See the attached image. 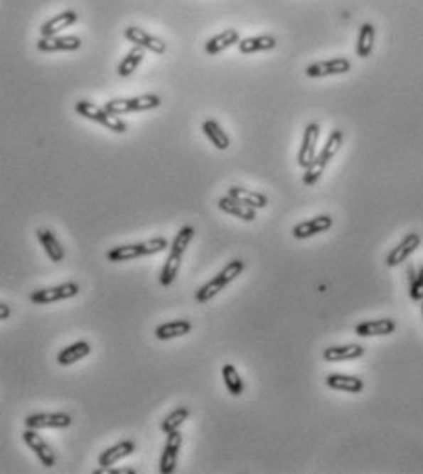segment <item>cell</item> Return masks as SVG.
I'll list each match as a JSON object with an SVG mask.
<instances>
[{
    "label": "cell",
    "instance_id": "obj_1",
    "mask_svg": "<svg viewBox=\"0 0 423 474\" xmlns=\"http://www.w3.org/2000/svg\"><path fill=\"white\" fill-rule=\"evenodd\" d=\"M341 144H343V131L332 130L327 139V143L323 146V150L319 151L318 156L314 157V161L305 168V176H303V183H305V185L312 186L321 179L323 172L327 168V164L331 163V161L334 159L336 153L340 151Z\"/></svg>",
    "mask_w": 423,
    "mask_h": 474
},
{
    "label": "cell",
    "instance_id": "obj_2",
    "mask_svg": "<svg viewBox=\"0 0 423 474\" xmlns=\"http://www.w3.org/2000/svg\"><path fill=\"white\" fill-rule=\"evenodd\" d=\"M170 247L168 244L166 237H154V239H148L144 243H135V244H122V247H115L112 250H108L106 257L112 263H122V261H130L137 259V257L144 256H154V254H159L163 250Z\"/></svg>",
    "mask_w": 423,
    "mask_h": 474
},
{
    "label": "cell",
    "instance_id": "obj_3",
    "mask_svg": "<svg viewBox=\"0 0 423 474\" xmlns=\"http://www.w3.org/2000/svg\"><path fill=\"white\" fill-rule=\"evenodd\" d=\"M161 97L155 93H144V95L130 97V99H112L105 104V109L112 115H124L132 112H150L159 108Z\"/></svg>",
    "mask_w": 423,
    "mask_h": 474
},
{
    "label": "cell",
    "instance_id": "obj_4",
    "mask_svg": "<svg viewBox=\"0 0 423 474\" xmlns=\"http://www.w3.org/2000/svg\"><path fill=\"white\" fill-rule=\"evenodd\" d=\"M75 112L84 119H90L93 122H99L105 128H108L109 131H115V134H124L128 130L126 122L122 119H119V115L108 114L105 108H99L97 104L90 101H79L75 102Z\"/></svg>",
    "mask_w": 423,
    "mask_h": 474
},
{
    "label": "cell",
    "instance_id": "obj_5",
    "mask_svg": "<svg viewBox=\"0 0 423 474\" xmlns=\"http://www.w3.org/2000/svg\"><path fill=\"white\" fill-rule=\"evenodd\" d=\"M80 286L77 283H63L59 286H51V289H42L31 292L30 299L35 305H46V303H55V301H63V299L75 298L79 294Z\"/></svg>",
    "mask_w": 423,
    "mask_h": 474
},
{
    "label": "cell",
    "instance_id": "obj_6",
    "mask_svg": "<svg viewBox=\"0 0 423 474\" xmlns=\"http://www.w3.org/2000/svg\"><path fill=\"white\" fill-rule=\"evenodd\" d=\"M350 60L345 59V57H338V59H327V60H318V63L310 64L306 66L305 73L310 79H321V77H331V75H341V73L350 72Z\"/></svg>",
    "mask_w": 423,
    "mask_h": 474
},
{
    "label": "cell",
    "instance_id": "obj_7",
    "mask_svg": "<svg viewBox=\"0 0 423 474\" xmlns=\"http://www.w3.org/2000/svg\"><path fill=\"white\" fill-rule=\"evenodd\" d=\"M22 440H24V443L30 447L31 451L35 453V456L41 460V463L44 467H53L55 462H57V458H55V451L51 449L50 443H48L44 438L38 434L35 429H26L24 432H22Z\"/></svg>",
    "mask_w": 423,
    "mask_h": 474
},
{
    "label": "cell",
    "instance_id": "obj_8",
    "mask_svg": "<svg viewBox=\"0 0 423 474\" xmlns=\"http://www.w3.org/2000/svg\"><path fill=\"white\" fill-rule=\"evenodd\" d=\"M124 37L137 48H143V50L151 51V53L163 55L166 51V43L163 38L155 37V35L148 33L146 30H141L137 26H128L124 30Z\"/></svg>",
    "mask_w": 423,
    "mask_h": 474
},
{
    "label": "cell",
    "instance_id": "obj_9",
    "mask_svg": "<svg viewBox=\"0 0 423 474\" xmlns=\"http://www.w3.org/2000/svg\"><path fill=\"white\" fill-rule=\"evenodd\" d=\"M26 429H66L73 424L72 416L66 412H41L31 414L24 420Z\"/></svg>",
    "mask_w": 423,
    "mask_h": 474
},
{
    "label": "cell",
    "instance_id": "obj_10",
    "mask_svg": "<svg viewBox=\"0 0 423 474\" xmlns=\"http://www.w3.org/2000/svg\"><path fill=\"white\" fill-rule=\"evenodd\" d=\"M82 46V41L77 35H51L41 37L37 41V50L42 53H55V51H77Z\"/></svg>",
    "mask_w": 423,
    "mask_h": 474
},
{
    "label": "cell",
    "instance_id": "obj_11",
    "mask_svg": "<svg viewBox=\"0 0 423 474\" xmlns=\"http://www.w3.org/2000/svg\"><path fill=\"white\" fill-rule=\"evenodd\" d=\"M166 443H164L163 454H161L159 462V473L161 474H172L177 467V456H179L181 443H183V434L179 429L170 434H166Z\"/></svg>",
    "mask_w": 423,
    "mask_h": 474
},
{
    "label": "cell",
    "instance_id": "obj_12",
    "mask_svg": "<svg viewBox=\"0 0 423 474\" xmlns=\"http://www.w3.org/2000/svg\"><path fill=\"white\" fill-rule=\"evenodd\" d=\"M419 243H422V237H419V234H416V232L407 234L402 239V243H400L396 248H392L389 256H387V261H385L387 266L394 269V266L405 263V261L409 259L412 254H414V250L419 247Z\"/></svg>",
    "mask_w": 423,
    "mask_h": 474
},
{
    "label": "cell",
    "instance_id": "obj_13",
    "mask_svg": "<svg viewBox=\"0 0 423 474\" xmlns=\"http://www.w3.org/2000/svg\"><path fill=\"white\" fill-rule=\"evenodd\" d=\"M319 139V124L318 122H310L305 126V134H303V143L298 153V164L301 168H306L316 157V144Z\"/></svg>",
    "mask_w": 423,
    "mask_h": 474
},
{
    "label": "cell",
    "instance_id": "obj_14",
    "mask_svg": "<svg viewBox=\"0 0 423 474\" xmlns=\"http://www.w3.org/2000/svg\"><path fill=\"white\" fill-rule=\"evenodd\" d=\"M332 228V217L331 215H318L314 219L303 221L292 228V235L296 239H309L314 235L323 234Z\"/></svg>",
    "mask_w": 423,
    "mask_h": 474
},
{
    "label": "cell",
    "instance_id": "obj_15",
    "mask_svg": "<svg viewBox=\"0 0 423 474\" xmlns=\"http://www.w3.org/2000/svg\"><path fill=\"white\" fill-rule=\"evenodd\" d=\"M356 334L361 338H376V336H389L396 330V321L392 319H373V321H361L356 325Z\"/></svg>",
    "mask_w": 423,
    "mask_h": 474
},
{
    "label": "cell",
    "instance_id": "obj_16",
    "mask_svg": "<svg viewBox=\"0 0 423 474\" xmlns=\"http://www.w3.org/2000/svg\"><path fill=\"white\" fill-rule=\"evenodd\" d=\"M185 252L186 250H183V248H177V247L170 248V254H168L166 261H164L163 270H161V276H159L161 285L170 286L173 281H176V277H177V274H179V269H181V263H183V254Z\"/></svg>",
    "mask_w": 423,
    "mask_h": 474
},
{
    "label": "cell",
    "instance_id": "obj_17",
    "mask_svg": "<svg viewBox=\"0 0 423 474\" xmlns=\"http://www.w3.org/2000/svg\"><path fill=\"white\" fill-rule=\"evenodd\" d=\"M135 453V443L132 440H122L115 443L114 447L106 449L105 453L99 456V467H112L117 462H121L122 458H128L130 454Z\"/></svg>",
    "mask_w": 423,
    "mask_h": 474
},
{
    "label": "cell",
    "instance_id": "obj_18",
    "mask_svg": "<svg viewBox=\"0 0 423 474\" xmlns=\"http://www.w3.org/2000/svg\"><path fill=\"white\" fill-rule=\"evenodd\" d=\"M363 356H365V348L358 343L328 347L323 350V360L325 361H350Z\"/></svg>",
    "mask_w": 423,
    "mask_h": 474
},
{
    "label": "cell",
    "instance_id": "obj_19",
    "mask_svg": "<svg viewBox=\"0 0 423 474\" xmlns=\"http://www.w3.org/2000/svg\"><path fill=\"white\" fill-rule=\"evenodd\" d=\"M77 18H79V15H77L75 11H72V9H68V11H63V13H59V15H55L53 18H50V21H46L44 24H42L41 37H51V35H57L59 31L66 30V28H70V26L75 24Z\"/></svg>",
    "mask_w": 423,
    "mask_h": 474
},
{
    "label": "cell",
    "instance_id": "obj_20",
    "mask_svg": "<svg viewBox=\"0 0 423 474\" xmlns=\"http://www.w3.org/2000/svg\"><path fill=\"white\" fill-rule=\"evenodd\" d=\"M277 46L276 37L272 35H257V37L241 38L237 43L239 51L243 55L259 53V51H270Z\"/></svg>",
    "mask_w": 423,
    "mask_h": 474
},
{
    "label": "cell",
    "instance_id": "obj_21",
    "mask_svg": "<svg viewBox=\"0 0 423 474\" xmlns=\"http://www.w3.org/2000/svg\"><path fill=\"white\" fill-rule=\"evenodd\" d=\"M218 206L219 210H223L225 214L234 215V217L243 219V221L250 222L256 219V208H250V206L243 205V203L235 201V199H232L230 195H225V198L219 199Z\"/></svg>",
    "mask_w": 423,
    "mask_h": 474
},
{
    "label": "cell",
    "instance_id": "obj_22",
    "mask_svg": "<svg viewBox=\"0 0 423 474\" xmlns=\"http://www.w3.org/2000/svg\"><path fill=\"white\" fill-rule=\"evenodd\" d=\"M228 195H230L232 199H235V201L250 206V208H256V210L257 208H264V206L269 205V198H267L264 193L241 188V186H230V188H228Z\"/></svg>",
    "mask_w": 423,
    "mask_h": 474
},
{
    "label": "cell",
    "instance_id": "obj_23",
    "mask_svg": "<svg viewBox=\"0 0 423 474\" xmlns=\"http://www.w3.org/2000/svg\"><path fill=\"white\" fill-rule=\"evenodd\" d=\"M239 41H241V37H239L237 30H225L210 38L208 43L205 44V51L208 55H218L221 51L228 50L230 46H234V44H237Z\"/></svg>",
    "mask_w": 423,
    "mask_h": 474
},
{
    "label": "cell",
    "instance_id": "obj_24",
    "mask_svg": "<svg viewBox=\"0 0 423 474\" xmlns=\"http://www.w3.org/2000/svg\"><path fill=\"white\" fill-rule=\"evenodd\" d=\"M331 389L343 390V392H350V394H358L363 390V379L356 378V376H347V374H328L325 379Z\"/></svg>",
    "mask_w": 423,
    "mask_h": 474
},
{
    "label": "cell",
    "instance_id": "obj_25",
    "mask_svg": "<svg viewBox=\"0 0 423 474\" xmlns=\"http://www.w3.org/2000/svg\"><path fill=\"white\" fill-rule=\"evenodd\" d=\"M192 330V323L186 319H176V321H168V323L159 325L155 328V338L161 341L173 340V338L186 336Z\"/></svg>",
    "mask_w": 423,
    "mask_h": 474
},
{
    "label": "cell",
    "instance_id": "obj_26",
    "mask_svg": "<svg viewBox=\"0 0 423 474\" xmlns=\"http://www.w3.org/2000/svg\"><path fill=\"white\" fill-rule=\"evenodd\" d=\"M37 239L41 241V244L46 250L48 257H50L53 263H60L64 259V248L60 247L59 239L55 237V234L51 230H46V228H38L37 232Z\"/></svg>",
    "mask_w": 423,
    "mask_h": 474
},
{
    "label": "cell",
    "instance_id": "obj_27",
    "mask_svg": "<svg viewBox=\"0 0 423 474\" xmlns=\"http://www.w3.org/2000/svg\"><path fill=\"white\" fill-rule=\"evenodd\" d=\"M201 128H203V134L210 139V143L214 144L218 150L225 151L230 148V137L227 135V131L219 126L218 121H214V119H206V121L203 122Z\"/></svg>",
    "mask_w": 423,
    "mask_h": 474
},
{
    "label": "cell",
    "instance_id": "obj_28",
    "mask_svg": "<svg viewBox=\"0 0 423 474\" xmlns=\"http://www.w3.org/2000/svg\"><path fill=\"white\" fill-rule=\"evenodd\" d=\"M90 352H92V347H90L88 341H77V343L70 345V347L60 350L59 356H57V363L63 367L73 365L75 361L82 360V357L88 356Z\"/></svg>",
    "mask_w": 423,
    "mask_h": 474
},
{
    "label": "cell",
    "instance_id": "obj_29",
    "mask_svg": "<svg viewBox=\"0 0 423 474\" xmlns=\"http://www.w3.org/2000/svg\"><path fill=\"white\" fill-rule=\"evenodd\" d=\"M374 38H376V31H374V26L370 22H365L361 24L360 33H358V43H356V53L361 59H367L370 57L374 50Z\"/></svg>",
    "mask_w": 423,
    "mask_h": 474
},
{
    "label": "cell",
    "instance_id": "obj_30",
    "mask_svg": "<svg viewBox=\"0 0 423 474\" xmlns=\"http://www.w3.org/2000/svg\"><path fill=\"white\" fill-rule=\"evenodd\" d=\"M143 59H144L143 48H137V46L132 48V50L124 55V59L121 60V64H119V68H117L119 77H122V79L130 77L132 73L137 70L139 64L143 63Z\"/></svg>",
    "mask_w": 423,
    "mask_h": 474
},
{
    "label": "cell",
    "instance_id": "obj_31",
    "mask_svg": "<svg viewBox=\"0 0 423 474\" xmlns=\"http://www.w3.org/2000/svg\"><path fill=\"white\" fill-rule=\"evenodd\" d=\"M227 285H230V283H228L227 279L221 276V274H218L214 279H210L206 285H203L201 289L197 290V292H196L197 303H208L210 299H214L215 296H218L219 292H221V290L225 289Z\"/></svg>",
    "mask_w": 423,
    "mask_h": 474
},
{
    "label": "cell",
    "instance_id": "obj_32",
    "mask_svg": "<svg viewBox=\"0 0 423 474\" xmlns=\"http://www.w3.org/2000/svg\"><path fill=\"white\" fill-rule=\"evenodd\" d=\"M223 379H225V385H227L228 392H230L232 396L243 394V379H241V376H239L237 369H235L234 365H230V363L223 365Z\"/></svg>",
    "mask_w": 423,
    "mask_h": 474
},
{
    "label": "cell",
    "instance_id": "obj_33",
    "mask_svg": "<svg viewBox=\"0 0 423 474\" xmlns=\"http://www.w3.org/2000/svg\"><path fill=\"white\" fill-rule=\"evenodd\" d=\"M188 416H190L188 407H177L176 411H172L166 418H164L163 424H161V431H163L164 434H170V432L177 431L181 425L185 424Z\"/></svg>",
    "mask_w": 423,
    "mask_h": 474
},
{
    "label": "cell",
    "instance_id": "obj_34",
    "mask_svg": "<svg viewBox=\"0 0 423 474\" xmlns=\"http://www.w3.org/2000/svg\"><path fill=\"white\" fill-rule=\"evenodd\" d=\"M409 296H411L412 301H423V266L418 270L416 276H412L411 286H409Z\"/></svg>",
    "mask_w": 423,
    "mask_h": 474
},
{
    "label": "cell",
    "instance_id": "obj_35",
    "mask_svg": "<svg viewBox=\"0 0 423 474\" xmlns=\"http://www.w3.org/2000/svg\"><path fill=\"white\" fill-rule=\"evenodd\" d=\"M243 270H245V261L234 259V261H230V263H228L219 274H221V276L225 277L228 283H232L235 277H239L241 274H243Z\"/></svg>",
    "mask_w": 423,
    "mask_h": 474
},
{
    "label": "cell",
    "instance_id": "obj_36",
    "mask_svg": "<svg viewBox=\"0 0 423 474\" xmlns=\"http://www.w3.org/2000/svg\"><path fill=\"white\" fill-rule=\"evenodd\" d=\"M9 316H11V308H9L8 305H4V303H0V321L8 319Z\"/></svg>",
    "mask_w": 423,
    "mask_h": 474
},
{
    "label": "cell",
    "instance_id": "obj_37",
    "mask_svg": "<svg viewBox=\"0 0 423 474\" xmlns=\"http://www.w3.org/2000/svg\"><path fill=\"white\" fill-rule=\"evenodd\" d=\"M419 303H422V316H423V301H419Z\"/></svg>",
    "mask_w": 423,
    "mask_h": 474
}]
</instances>
